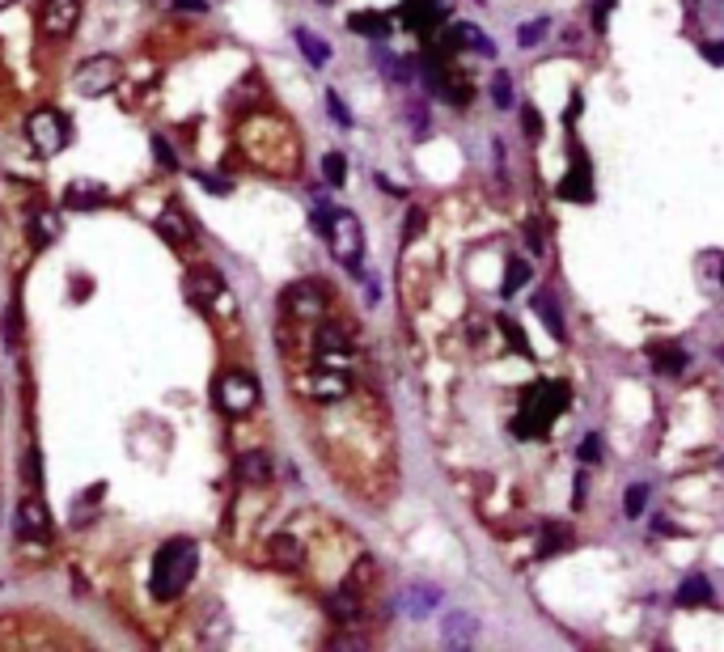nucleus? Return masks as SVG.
<instances>
[{"mask_svg": "<svg viewBox=\"0 0 724 652\" xmlns=\"http://www.w3.org/2000/svg\"><path fill=\"white\" fill-rule=\"evenodd\" d=\"M196 572H199V542L170 538L157 555H153V577H148L153 597H157V602H174V597H183L186 585L196 580Z\"/></svg>", "mask_w": 724, "mask_h": 652, "instance_id": "obj_1", "label": "nucleus"}, {"mask_svg": "<svg viewBox=\"0 0 724 652\" xmlns=\"http://www.w3.org/2000/svg\"><path fill=\"white\" fill-rule=\"evenodd\" d=\"M568 403H572V390H568L564 382H534L526 390V406H521V416L513 419V432H517V436H542L555 419L564 416Z\"/></svg>", "mask_w": 724, "mask_h": 652, "instance_id": "obj_2", "label": "nucleus"}, {"mask_svg": "<svg viewBox=\"0 0 724 652\" xmlns=\"http://www.w3.org/2000/svg\"><path fill=\"white\" fill-rule=\"evenodd\" d=\"M119 81H123V64L115 55H89L85 64H76L73 73V89L81 98H106Z\"/></svg>", "mask_w": 724, "mask_h": 652, "instance_id": "obj_3", "label": "nucleus"}, {"mask_svg": "<svg viewBox=\"0 0 724 652\" xmlns=\"http://www.w3.org/2000/svg\"><path fill=\"white\" fill-rule=\"evenodd\" d=\"M212 398H216V406H221L225 416H250L258 406V382L250 377V373H221L216 377V386H212Z\"/></svg>", "mask_w": 724, "mask_h": 652, "instance_id": "obj_4", "label": "nucleus"}, {"mask_svg": "<svg viewBox=\"0 0 724 652\" xmlns=\"http://www.w3.org/2000/svg\"><path fill=\"white\" fill-rule=\"evenodd\" d=\"M327 242H331V255L344 263V267H352V271L360 267V255H365V234H360V221L347 208H335L331 212Z\"/></svg>", "mask_w": 724, "mask_h": 652, "instance_id": "obj_5", "label": "nucleus"}, {"mask_svg": "<svg viewBox=\"0 0 724 652\" xmlns=\"http://www.w3.org/2000/svg\"><path fill=\"white\" fill-rule=\"evenodd\" d=\"M25 140H30V148H35L38 157H55L68 145V124L51 106H43V111H35L25 119Z\"/></svg>", "mask_w": 724, "mask_h": 652, "instance_id": "obj_6", "label": "nucleus"}, {"mask_svg": "<svg viewBox=\"0 0 724 652\" xmlns=\"http://www.w3.org/2000/svg\"><path fill=\"white\" fill-rule=\"evenodd\" d=\"M17 534L30 542L51 538V513H47V500H43V487H30V492L17 500Z\"/></svg>", "mask_w": 724, "mask_h": 652, "instance_id": "obj_7", "label": "nucleus"}, {"mask_svg": "<svg viewBox=\"0 0 724 652\" xmlns=\"http://www.w3.org/2000/svg\"><path fill=\"white\" fill-rule=\"evenodd\" d=\"M284 314L288 318H301V322H318L322 314H327V296H322V288L314 280H297L284 288Z\"/></svg>", "mask_w": 724, "mask_h": 652, "instance_id": "obj_8", "label": "nucleus"}, {"mask_svg": "<svg viewBox=\"0 0 724 652\" xmlns=\"http://www.w3.org/2000/svg\"><path fill=\"white\" fill-rule=\"evenodd\" d=\"M81 22V0H43L38 5V30L47 38H68Z\"/></svg>", "mask_w": 724, "mask_h": 652, "instance_id": "obj_9", "label": "nucleus"}, {"mask_svg": "<svg viewBox=\"0 0 724 652\" xmlns=\"http://www.w3.org/2000/svg\"><path fill=\"white\" fill-rule=\"evenodd\" d=\"M314 352H318V365H331V369H344L347 360H352V344H347V335L335 322H318Z\"/></svg>", "mask_w": 724, "mask_h": 652, "instance_id": "obj_10", "label": "nucleus"}, {"mask_svg": "<svg viewBox=\"0 0 724 652\" xmlns=\"http://www.w3.org/2000/svg\"><path fill=\"white\" fill-rule=\"evenodd\" d=\"M301 390H306L309 398H318V403H339V398H347L352 382H347V373H344V369H331V365H322L314 377H306V382H301Z\"/></svg>", "mask_w": 724, "mask_h": 652, "instance_id": "obj_11", "label": "nucleus"}, {"mask_svg": "<svg viewBox=\"0 0 724 652\" xmlns=\"http://www.w3.org/2000/svg\"><path fill=\"white\" fill-rule=\"evenodd\" d=\"M559 196L577 199V204H589L593 199V170H589V161H585V153H580V145H572V170L564 174Z\"/></svg>", "mask_w": 724, "mask_h": 652, "instance_id": "obj_12", "label": "nucleus"}, {"mask_svg": "<svg viewBox=\"0 0 724 652\" xmlns=\"http://www.w3.org/2000/svg\"><path fill=\"white\" fill-rule=\"evenodd\" d=\"M186 296H191V306L212 309L216 301H225V280L212 267H196L186 276Z\"/></svg>", "mask_w": 724, "mask_h": 652, "instance_id": "obj_13", "label": "nucleus"}, {"mask_svg": "<svg viewBox=\"0 0 724 652\" xmlns=\"http://www.w3.org/2000/svg\"><path fill=\"white\" fill-rule=\"evenodd\" d=\"M237 475H242L246 487H267L271 483V457L263 454V449H246V454L237 457Z\"/></svg>", "mask_w": 724, "mask_h": 652, "instance_id": "obj_14", "label": "nucleus"}, {"mask_svg": "<svg viewBox=\"0 0 724 652\" xmlns=\"http://www.w3.org/2000/svg\"><path fill=\"white\" fill-rule=\"evenodd\" d=\"M157 234L170 242L174 250H186L191 246V225H186V216H183V208H161V216H157Z\"/></svg>", "mask_w": 724, "mask_h": 652, "instance_id": "obj_15", "label": "nucleus"}, {"mask_svg": "<svg viewBox=\"0 0 724 652\" xmlns=\"http://www.w3.org/2000/svg\"><path fill=\"white\" fill-rule=\"evenodd\" d=\"M98 204H106V191L98 183H73L64 191V208H73V212H94Z\"/></svg>", "mask_w": 724, "mask_h": 652, "instance_id": "obj_16", "label": "nucleus"}, {"mask_svg": "<svg viewBox=\"0 0 724 652\" xmlns=\"http://www.w3.org/2000/svg\"><path fill=\"white\" fill-rule=\"evenodd\" d=\"M267 559L276 567H284V572H293V567H301V542L293 534H276L267 542Z\"/></svg>", "mask_w": 724, "mask_h": 652, "instance_id": "obj_17", "label": "nucleus"}, {"mask_svg": "<svg viewBox=\"0 0 724 652\" xmlns=\"http://www.w3.org/2000/svg\"><path fill=\"white\" fill-rule=\"evenodd\" d=\"M327 610H331L335 623H357V618H360V597H357V589H352V585H344L339 593H331V597H327Z\"/></svg>", "mask_w": 724, "mask_h": 652, "instance_id": "obj_18", "label": "nucleus"}, {"mask_svg": "<svg viewBox=\"0 0 724 652\" xmlns=\"http://www.w3.org/2000/svg\"><path fill=\"white\" fill-rule=\"evenodd\" d=\"M712 602V580L703 572H690L682 585H678V606H708Z\"/></svg>", "mask_w": 724, "mask_h": 652, "instance_id": "obj_19", "label": "nucleus"}, {"mask_svg": "<svg viewBox=\"0 0 724 652\" xmlns=\"http://www.w3.org/2000/svg\"><path fill=\"white\" fill-rule=\"evenodd\" d=\"M534 314L542 318V326L555 335V339H564L568 326H564V314H559V301L551 293H534Z\"/></svg>", "mask_w": 724, "mask_h": 652, "instance_id": "obj_20", "label": "nucleus"}, {"mask_svg": "<svg viewBox=\"0 0 724 652\" xmlns=\"http://www.w3.org/2000/svg\"><path fill=\"white\" fill-rule=\"evenodd\" d=\"M347 30H357V35L381 43V38L390 35V17H386V13H352V17H347Z\"/></svg>", "mask_w": 724, "mask_h": 652, "instance_id": "obj_21", "label": "nucleus"}, {"mask_svg": "<svg viewBox=\"0 0 724 652\" xmlns=\"http://www.w3.org/2000/svg\"><path fill=\"white\" fill-rule=\"evenodd\" d=\"M293 38H297V47H301V55H306L314 68H322V64L331 60V47H327V38H318L314 30H306V25H301Z\"/></svg>", "mask_w": 724, "mask_h": 652, "instance_id": "obj_22", "label": "nucleus"}, {"mask_svg": "<svg viewBox=\"0 0 724 652\" xmlns=\"http://www.w3.org/2000/svg\"><path fill=\"white\" fill-rule=\"evenodd\" d=\"M572 542V534H568V526H542V538H538V555L542 559H551V555H559Z\"/></svg>", "mask_w": 724, "mask_h": 652, "instance_id": "obj_23", "label": "nucleus"}, {"mask_svg": "<svg viewBox=\"0 0 724 652\" xmlns=\"http://www.w3.org/2000/svg\"><path fill=\"white\" fill-rule=\"evenodd\" d=\"M454 30H458V38H462V43H467L470 51H479V55H488V60H491V55H496V43H491L488 35H483L479 25L462 22V25H454Z\"/></svg>", "mask_w": 724, "mask_h": 652, "instance_id": "obj_24", "label": "nucleus"}, {"mask_svg": "<svg viewBox=\"0 0 724 652\" xmlns=\"http://www.w3.org/2000/svg\"><path fill=\"white\" fill-rule=\"evenodd\" d=\"M496 326L504 331V339H508V347H513L517 356H534V347H529L526 331H521V326H517V322L508 318V314H500V318H496Z\"/></svg>", "mask_w": 724, "mask_h": 652, "instance_id": "obj_25", "label": "nucleus"}, {"mask_svg": "<svg viewBox=\"0 0 724 652\" xmlns=\"http://www.w3.org/2000/svg\"><path fill=\"white\" fill-rule=\"evenodd\" d=\"M529 276H534V271H529L526 259H508V267H504L500 293H504V296H517V288H521V284H529Z\"/></svg>", "mask_w": 724, "mask_h": 652, "instance_id": "obj_26", "label": "nucleus"}, {"mask_svg": "<svg viewBox=\"0 0 724 652\" xmlns=\"http://www.w3.org/2000/svg\"><path fill=\"white\" fill-rule=\"evenodd\" d=\"M445 640H449V644L475 640V618H470V615H449V618H445Z\"/></svg>", "mask_w": 724, "mask_h": 652, "instance_id": "obj_27", "label": "nucleus"}, {"mask_svg": "<svg viewBox=\"0 0 724 652\" xmlns=\"http://www.w3.org/2000/svg\"><path fill=\"white\" fill-rule=\"evenodd\" d=\"M652 360H657V369H665V373L687 369V352H682V347H652Z\"/></svg>", "mask_w": 724, "mask_h": 652, "instance_id": "obj_28", "label": "nucleus"}, {"mask_svg": "<svg viewBox=\"0 0 724 652\" xmlns=\"http://www.w3.org/2000/svg\"><path fill=\"white\" fill-rule=\"evenodd\" d=\"M322 178H327L331 186L347 183V157L344 153H327V157H322Z\"/></svg>", "mask_w": 724, "mask_h": 652, "instance_id": "obj_29", "label": "nucleus"}, {"mask_svg": "<svg viewBox=\"0 0 724 652\" xmlns=\"http://www.w3.org/2000/svg\"><path fill=\"white\" fill-rule=\"evenodd\" d=\"M547 30H551V22H547V17H538V22H526V25H517V43H521V47H538L542 38H547Z\"/></svg>", "mask_w": 724, "mask_h": 652, "instance_id": "obj_30", "label": "nucleus"}, {"mask_svg": "<svg viewBox=\"0 0 724 652\" xmlns=\"http://www.w3.org/2000/svg\"><path fill=\"white\" fill-rule=\"evenodd\" d=\"M491 102H496L500 111H513V81H508V73L491 76Z\"/></svg>", "mask_w": 724, "mask_h": 652, "instance_id": "obj_31", "label": "nucleus"}, {"mask_svg": "<svg viewBox=\"0 0 724 652\" xmlns=\"http://www.w3.org/2000/svg\"><path fill=\"white\" fill-rule=\"evenodd\" d=\"M577 457L585 462V466H593V462H602V436H598V432H589V436H580Z\"/></svg>", "mask_w": 724, "mask_h": 652, "instance_id": "obj_32", "label": "nucleus"}, {"mask_svg": "<svg viewBox=\"0 0 724 652\" xmlns=\"http://www.w3.org/2000/svg\"><path fill=\"white\" fill-rule=\"evenodd\" d=\"M22 475L30 487H43V462H38V449H25L22 454Z\"/></svg>", "mask_w": 724, "mask_h": 652, "instance_id": "obj_33", "label": "nucleus"}, {"mask_svg": "<svg viewBox=\"0 0 724 652\" xmlns=\"http://www.w3.org/2000/svg\"><path fill=\"white\" fill-rule=\"evenodd\" d=\"M644 505H649V483H631V492H627V517H644Z\"/></svg>", "mask_w": 724, "mask_h": 652, "instance_id": "obj_34", "label": "nucleus"}, {"mask_svg": "<svg viewBox=\"0 0 724 652\" xmlns=\"http://www.w3.org/2000/svg\"><path fill=\"white\" fill-rule=\"evenodd\" d=\"M153 157H157V166H166V170H178V157H174V148L166 135H153Z\"/></svg>", "mask_w": 724, "mask_h": 652, "instance_id": "obj_35", "label": "nucleus"}, {"mask_svg": "<svg viewBox=\"0 0 724 652\" xmlns=\"http://www.w3.org/2000/svg\"><path fill=\"white\" fill-rule=\"evenodd\" d=\"M35 229H38V242L47 246L51 237H55V216H51L47 208H38V212H35Z\"/></svg>", "mask_w": 724, "mask_h": 652, "instance_id": "obj_36", "label": "nucleus"}, {"mask_svg": "<svg viewBox=\"0 0 724 652\" xmlns=\"http://www.w3.org/2000/svg\"><path fill=\"white\" fill-rule=\"evenodd\" d=\"M327 106H331V119H335V124H339V127H352V111L344 106V98H339L335 89L327 94Z\"/></svg>", "mask_w": 724, "mask_h": 652, "instance_id": "obj_37", "label": "nucleus"}, {"mask_svg": "<svg viewBox=\"0 0 724 652\" xmlns=\"http://www.w3.org/2000/svg\"><path fill=\"white\" fill-rule=\"evenodd\" d=\"M521 124H526V132L534 135V140H538V135H542V119H538V111H534L529 102H526V106H521Z\"/></svg>", "mask_w": 724, "mask_h": 652, "instance_id": "obj_38", "label": "nucleus"}, {"mask_svg": "<svg viewBox=\"0 0 724 652\" xmlns=\"http://www.w3.org/2000/svg\"><path fill=\"white\" fill-rule=\"evenodd\" d=\"M703 60H708V64H716V68H724V43H720V38H712V43H703Z\"/></svg>", "mask_w": 724, "mask_h": 652, "instance_id": "obj_39", "label": "nucleus"}, {"mask_svg": "<svg viewBox=\"0 0 724 652\" xmlns=\"http://www.w3.org/2000/svg\"><path fill=\"white\" fill-rule=\"evenodd\" d=\"M424 221H428V216H424V212H419V208H411V216H407V229H403V237H407V242H411V237H416V234H424Z\"/></svg>", "mask_w": 724, "mask_h": 652, "instance_id": "obj_40", "label": "nucleus"}, {"mask_svg": "<svg viewBox=\"0 0 724 652\" xmlns=\"http://www.w3.org/2000/svg\"><path fill=\"white\" fill-rule=\"evenodd\" d=\"M610 9H614V0H598V5H593V30H606V17H610Z\"/></svg>", "mask_w": 724, "mask_h": 652, "instance_id": "obj_41", "label": "nucleus"}, {"mask_svg": "<svg viewBox=\"0 0 724 652\" xmlns=\"http://www.w3.org/2000/svg\"><path fill=\"white\" fill-rule=\"evenodd\" d=\"M170 9H178V13H208V0H170Z\"/></svg>", "mask_w": 724, "mask_h": 652, "instance_id": "obj_42", "label": "nucleus"}, {"mask_svg": "<svg viewBox=\"0 0 724 652\" xmlns=\"http://www.w3.org/2000/svg\"><path fill=\"white\" fill-rule=\"evenodd\" d=\"M199 183L208 186V191H216V196H229V183H221V178H212V174H199Z\"/></svg>", "mask_w": 724, "mask_h": 652, "instance_id": "obj_43", "label": "nucleus"}, {"mask_svg": "<svg viewBox=\"0 0 724 652\" xmlns=\"http://www.w3.org/2000/svg\"><path fill=\"white\" fill-rule=\"evenodd\" d=\"M572 483H577V487H572V508H580V505H585V483H589V479H585V475H577Z\"/></svg>", "mask_w": 724, "mask_h": 652, "instance_id": "obj_44", "label": "nucleus"}, {"mask_svg": "<svg viewBox=\"0 0 724 652\" xmlns=\"http://www.w3.org/2000/svg\"><path fill=\"white\" fill-rule=\"evenodd\" d=\"M652 529H657V534H669V538H674V534H682L674 521H665V517H652Z\"/></svg>", "mask_w": 724, "mask_h": 652, "instance_id": "obj_45", "label": "nucleus"}, {"mask_svg": "<svg viewBox=\"0 0 724 652\" xmlns=\"http://www.w3.org/2000/svg\"><path fill=\"white\" fill-rule=\"evenodd\" d=\"M529 250H534V255H542V250H547V246H542V237H538V229H534V225H529Z\"/></svg>", "mask_w": 724, "mask_h": 652, "instance_id": "obj_46", "label": "nucleus"}, {"mask_svg": "<svg viewBox=\"0 0 724 652\" xmlns=\"http://www.w3.org/2000/svg\"><path fill=\"white\" fill-rule=\"evenodd\" d=\"M577 115H580V94H572V102H568V124H572Z\"/></svg>", "mask_w": 724, "mask_h": 652, "instance_id": "obj_47", "label": "nucleus"}]
</instances>
